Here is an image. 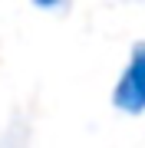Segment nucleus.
Returning a JSON list of instances; mask_svg holds the SVG:
<instances>
[{"label": "nucleus", "mask_w": 145, "mask_h": 148, "mask_svg": "<svg viewBox=\"0 0 145 148\" xmlns=\"http://www.w3.org/2000/svg\"><path fill=\"white\" fill-rule=\"evenodd\" d=\"M112 102H115V109L132 112V115L145 112V43H135L132 46L129 66L122 69V76L115 82Z\"/></svg>", "instance_id": "obj_1"}]
</instances>
